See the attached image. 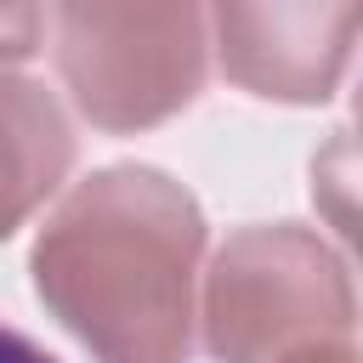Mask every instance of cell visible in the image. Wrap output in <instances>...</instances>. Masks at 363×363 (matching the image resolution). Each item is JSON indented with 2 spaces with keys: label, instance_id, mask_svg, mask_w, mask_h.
Returning <instances> with one entry per match:
<instances>
[{
  "label": "cell",
  "instance_id": "cell-7",
  "mask_svg": "<svg viewBox=\"0 0 363 363\" xmlns=\"http://www.w3.org/2000/svg\"><path fill=\"white\" fill-rule=\"evenodd\" d=\"M278 363H357V346H352V335H329V340H306V346L284 352Z\"/></svg>",
  "mask_w": 363,
  "mask_h": 363
},
{
  "label": "cell",
  "instance_id": "cell-4",
  "mask_svg": "<svg viewBox=\"0 0 363 363\" xmlns=\"http://www.w3.org/2000/svg\"><path fill=\"white\" fill-rule=\"evenodd\" d=\"M216 57L233 85L272 102L340 91L357 45V0H204Z\"/></svg>",
  "mask_w": 363,
  "mask_h": 363
},
{
  "label": "cell",
  "instance_id": "cell-2",
  "mask_svg": "<svg viewBox=\"0 0 363 363\" xmlns=\"http://www.w3.org/2000/svg\"><path fill=\"white\" fill-rule=\"evenodd\" d=\"M204 0H57V68L102 130H147L204 85Z\"/></svg>",
  "mask_w": 363,
  "mask_h": 363
},
{
  "label": "cell",
  "instance_id": "cell-5",
  "mask_svg": "<svg viewBox=\"0 0 363 363\" xmlns=\"http://www.w3.org/2000/svg\"><path fill=\"white\" fill-rule=\"evenodd\" d=\"M74 136L40 79L0 74V238L23 227L68 176Z\"/></svg>",
  "mask_w": 363,
  "mask_h": 363
},
{
  "label": "cell",
  "instance_id": "cell-6",
  "mask_svg": "<svg viewBox=\"0 0 363 363\" xmlns=\"http://www.w3.org/2000/svg\"><path fill=\"white\" fill-rule=\"evenodd\" d=\"M40 51V0H0V74Z\"/></svg>",
  "mask_w": 363,
  "mask_h": 363
},
{
  "label": "cell",
  "instance_id": "cell-1",
  "mask_svg": "<svg viewBox=\"0 0 363 363\" xmlns=\"http://www.w3.org/2000/svg\"><path fill=\"white\" fill-rule=\"evenodd\" d=\"M204 216L147 164L85 176L34 238L40 301L96 363H187Z\"/></svg>",
  "mask_w": 363,
  "mask_h": 363
},
{
  "label": "cell",
  "instance_id": "cell-3",
  "mask_svg": "<svg viewBox=\"0 0 363 363\" xmlns=\"http://www.w3.org/2000/svg\"><path fill=\"white\" fill-rule=\"evenodd\" d=\"M352 335V284L306 227H244L204 284V346L216 363H278L306 340Z\"/></svg>",
  "mask_w": 363,
  "mask_h": 363
},
{
  "label": "cell",
  "instance_id": "cell-8",
  "mask_svg": "<svg viewBox=\"0 0 363 363\" xmlns=\"http://www.w3.org/2000/svg\"><path fill=\"white\" fill-rule=\"evenodd\" d=\"M0 363H57L51 352H40L28 335H17V329H0Z\"/></svg>",
  "mask_w": 363,
  "mask_h": 363
}]
</instances>
